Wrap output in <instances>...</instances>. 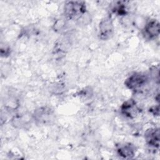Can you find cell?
I'll list each match as a JSON object with an SVG mask.
<instances>
[{"label":"cell","instance_id":"obj_1","mask_svg":"<svg viewBox=\"0 0 160 160\" xmlns=\"http://www.w3.org/2000/svg\"><path fill=\"white\" fill-rule=\"evenodd\" d=\"M86 12V6L83 1H68L64 6L65 16L71 20L80 19Z\"/></svg>","mask_w":160,"mask_h":160},{"label":"cell","instance_id":"obj_2","mask_svg":"<svg viewBox=\"0 0 160 160\" xmlns=\"http://www.w3.org/2000/svg\"><path fill=\"white\" fill-rule=\"evenodd\" d=\"M148 82V77L142 73L137 72L131 75L125 81L126 86L132 91L141 89Z\"/></svg>","mask_w":160,"mask_h":160},{"label":"cell","instance_id":"obj_3","mask_svg":"<svg viewBox=\"0 0 160 160\" xmlns=\"http://www.w3.org/2000/svg\"><path fill=\"white\" fill-rule=\"evenodd\" d=\"M114 33V25L110 16L104 18L99 22L98 36L101 40L110 39Z\"/></svg>","mask_w":160,"mask_h":160},{"label":"cell","instance_id":"obj_4","mask_svg":"<svg viewBox=\"0 0 160 160\" xmlns=\"http://www.w3.org/2000/svg\"><path fill=\"white\" fill-rule=\"evenodd\" d=\"M159 23L156 19L149 21L142 29V34L147 39H154L159 35Z\"/></svg>","mask_w":160,"mask_h":160},{"label":"cell","instance_id":"obj_5","mask_svg":"<svg viewBox=\"0 0 160 160\" xmlns=\"http://www.w3.org/2000/svg\"><path fill=\"white\" fill-rule=\"evenodd\" d=\"M139 108H138L136 101L134 99H130L121 105V112L126 118H134L139 112Z\"/></svg>","mask_w":160,"mask_h":160},{"label":"cell","instance_id":"obj_6","mask_svg":"<svg viewBox=\"0 0 160 160\" xmlns=\"http://www.w3.org/2000/svg\"><path fill=\"white\" fill-rule=\"evenodd\" d=\"M32 117L34 120L39 124H46L52 120L53 112L47 107L39 108L34 111Z\"/></svg>","mask_w":160,"mask_h":160},{"label":"cell","instance_id":"obj_7","mask_svg":"<svg viewBox=\"0 0 160 160\" xmlns=\"http://www.w3.org/2000/svg\"><path fill=\"white\" fill-rule=\"evenodd\" d=\"M146 144L153 148L159 149V128H150L144 134Z\"/></svg>","mask_w":160,"mask_h":160},{"label":"cell","instance_id":"obj_8","mask_svg":"<svg viewBox=\"0 0 160 160\" xmlns=\"http://www.w3.org/2000/svg\"><path fill=\"white\" fill-rule=\"evenodd\" d=\"M118 154L124 159H131L136 153L135 146L129 142L121 143L117 146Z\"/></svg>","mask_w":160,"mask_h":160},{"label":"cell","instance_id":"obj_9","mask_svg":"<svg viewBox=\"0 0 160 160\" xmlns=\"http://www.w3.org/2000/svg\"><path fill=\"white\" fill-rule=\"evenodd\" d=\"M128 8L126 2H118L113 8L112 11L118 16H124L128 12Z\"/></svg>","mask_w":160,"mask_h":160},{"label":"cell","instance_id":"obj_10","mask_svg":"<svg viewBox=\"0 0 160 160\" xmlns=\"http://www.w3.org/2000/svg\"><path fill=\"white\" fill-rule=\"evenodd\" d=\"M149 111L155 116H159V106H153L151 109H149Z\"/></svg>","mask_w":160,"mask_h":160}]
</instances>
